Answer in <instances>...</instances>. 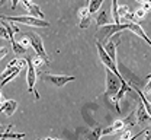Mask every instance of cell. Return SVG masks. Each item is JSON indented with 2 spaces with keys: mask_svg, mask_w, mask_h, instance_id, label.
<instances>
[{
  "mask_svg": "<svg viewBox=\"0 0 151 140\" xmlns=\"http://www.w3.org/2000/svg\"><path fill=\"white\" fill-rule=\"evenodd\" d=\"M22 69H23L22 66L6 67V69H4V72L1 73V76H0V88H1V86H4L6 83H9L12 79H15L19 73H20V70H22Z\"/></svg>",
  "mask_w": 151,
  "mask_h": 140,
  "instance_id": "9c48e42d",
  "label": "cell"
},
{
  "mask_svg": "<svg viewBox=\"0 0 151 140\" xmlns=\"http://www.w3.org/2000/svg\"><path fill=\"white\" fill-rule=\"evenodd\" d=\"M129 91H132L131 85H129V82H125V83H122V86H121V89L118 91V94H116L115 96H112V98H111L113 107H115V110H116V112H121L119 102H121V99L125 96V94H127V92H129Z\"/></svg>",
  "mask_w": 151,
  "mask_h": 140,
  "instance_id": "30bf717a",
  "label": "cell"
},
{
  "mask_svg": "<svg viewBox=\"0 0 151 140\" xmlns=\"http://www.w3.org/2000/svg\"><path fill=\"white\" fill-rule=\"evenodd\" d=\"M78 18H80V28H81V29L89 28V25H90V22H92V15H90L87 6H84V7H81V9L78 10Z\"/></svg>",
  "mask_w": 151,
  "mask_h": 140,
  "instance_id": "9a60e30c",
  "label": "cell"
},
{
  "mask_svg": "<svg viewBox=\"0 0 151 140\" xmlns=\"http://www.w3.org/2000/svg\"><path fill=\"white\" fill-rule=\"evenodd\" d=\"M1 19H6L9 22H16V23H23V25H28V26H38V28H50L51 25L44 19H38L34 16H0Z\"/></svg>",
  "mask_w": 151,
  "mask_h": 140,
  "instance_id": "277c9868",
  "label": "cell"
},
{
  "mask_svg": "<svg viewBox=\"0 0 151 140\" xmlns=\"http://www.w3.org/2000/svg\"><path fill=\"white\" fill-rule=\"evenodd\" d=\"M12 128H13L12 124H9V125H1V124H0V139H3V136H4L6 133L12 131Z\"/></svg>",
  "mask_w": 151,
  "mask_h": 140,
  "instance_id": "cb8c5ba5",
  "label": "cell"
},
{
  "mask_svg": "<svg viewBox=\"0 0 151 140\" xmlns=\"http://www.w3.org/2000/svg\"><path fill=\"white\" fill-rule=\"evenodd\" d=\"M147 80H148V83H145L144 94H145V95H150V94H151V78H150V79H147Z\"/></svg>",
  "mask_w": 151,
  "mask_h": 140,
  "instance_id": "f546056e",
  "label": "cell"
},
{
  "mask_svg": "<svg viewBox=\"0 0 151 140\" xmlns=\"http://www.w3.org/2000/svg\"><path fill=\"white\" fill-rule=\"evenodd\" d=\"M23 7L28 10V15L29 16H34V18H38V19H44V13L41 10V7L35 4L32 0H20Z\"/></svg>",
  "mask_w": 151,
  "mask_h": 140,
  "instance_id": "8fae6325",
  "label": "cell"
},
{
  "mask_svg": "<svg viewBox=\"0 0 151 140\" xmlns=\"http://www.w3.org/2000/svg\"><path fill=\"white\" fill-rule=\"evenodd\" d=\"M0 38L1 40H9V35H7V31L4 28V25L1 23V19H0Z\"/></svg>",
  "mask_w": 151,
  "mask_h": 140,
  "instance_id": "d4e9b609",
  "label": "cell"
},
{
  "mask_svg": "<svg viewBox=\"0 0 151 140\" xmlns=\"http://www.w3.org/2000/svg\"><path fill=\"white\" fill-rule=\"evenodd\" d=\"M7 47H0V60H3L6 56H7Z\"/></svg>",
  "mask_w": 151,
  "mask_h": 140,
  "instance_id": "f1b7e54d",
  "label": "cell"
},
{
  "mask_svg": "<svg viewBox=\"0 0 151 140\" xmlns=\"http://www.w3.org/2000/svg\"><path fill=\"white\" fill-rule=\"evenodd\" d=\"M144 134H145V139L144 140H151V128L150 130H145V133H144Z\"/></svg>",
  "mask_w": 151,
  "mask_h": 140,
  "instance_id": "d6a6232c",
  "label": "cell"
},
{
  "mask_svg": "<svg viewBox=\"0 0 151 140\" xmlns=\"http://www.w3.org/2000/svg\"><path fill=\"white\" fill-rule=\"evenodd\" d=\"M150 78H151V73H150V75H148V76H147V79H150Z\"/></svg>",
  "mask_w": 151,
  "mask_h": 140,
  "instance_id": "f35d334b",
  "label": "cell"
},
{
  "mask_svg": "<svg viewBox=\"0 0 151 140\" xmlns=\"http://www.w3.org/2000/svg\"><path fill=\"white\" fill-rule=\"evenodd\" d=\"M141 7H142V9H144L145 12H150V10H151V4H150V3H144V4L141 6Z\"/></svg>",
  "mask_w": 151,
  "mask_h": 140,
  "instance_id": "1f68e13d",
  "label": "cell"
},
{
  "mask_svg": "<svg viewBox=\"0 0 151 140\" xmlns=\"http://www.w3.org/2000/svg\"><path fill=\"white\" fill-rule=\"evenodd\" d=\"M145 13H147V12H145L142 7H139V9L134 13V16H135V19H142V18H145Z\"/></svg>",
  "mask_w": 151,
  "mask_h": 140,
  "instance_id": "484cf974",
  "label": "cell"
},
{
  "mask_svg": "<svg viewBox=\"0 0 151 140\" xmlns=\"http://www.w3.org/2000/svg\"><path fill=\"white\" fill-rule=\"evenodd\" d=\"M32 64H34V67L35 69H39V67H42V66H45V64H48V61H45L44 59H41L39 56H34L32 57Z\"/></svg>",
  "mask_w": 151,
  "mask_h": 140,
  "instance_id": "603a6c76",
  "label": "cell"
},
{
  "mask_svg": "<svg viewBox=\"0 0 151 140\" xmlns=\"http://www.w3.org/2000/svg\"><path fill=\"white\" fill-rule=\"evenodd\" d=\"M132 136H131V131L127 128V130H124L122 131V134H121V139H125V140H129Z\"/></svg>",
  "mask_w": 151,
  "mask_h": 140,
  "instance_id": "83f0119b",
  "label": "cell"
},
{
  "mask_svg": "<svg viewBox=\"0 0 151 140\" xmlns=\"http://www.w3.org/2000/svg\"><path fill=\"white\" fill-rule=\"evenodd\" d=\"M3 101H4V98H3V94H1V92H0V104H1V102H3Z\"/></svg>",
  "mask_w": 151,
  "mask_h": 140,
  "instance_id": "8d00e7d4",
  "label": "cell"
},
{
  "mask_svg": "<svg viewBox=\"0 0 151 140\" xmlns=\"http://www.w3.org/2000/svg\"><path fill=\"white\" fill-rule=\"evenodd\" d=\"M129 13H131V10H129V6H128V4H122V6L118 7V15H119L121 23H124L122 20L127 19V16H128Z\"/></svg>",
  "mask_w": 151,
  "mask_h": 140,
  "instance_id": "44dd1931",
  "label": "cell"
},
{
  "mask_svg": "<svg viewBox=\"0 0 151 140\" xmlns=\"http://www.w3.org/2000/svg\"><path fill=\"white\" fill-rule=\"evenodd\" d=\"M103 1H105V0H90V1L87 3V7H89L90 15L99 12V9H100V6L103 4Z\"/></svg>",
  "mask_w": 151,
  "mask_h": 140,
  "instance_id": "ffe728a7",
  "label": "cell"
},
{
  "mask_svg": "<svg viewBox=\"0 0 151 140\" xmlns=\"http://www.w3.org/2000/svg\"><path fill=\"white\" fill-rule=\"evenodd\" d=\"M26 66H28V70H26V82H28V92H31L35 99L39 101V95H38L37 89H35V85H37V69L34 67L32 64V57H26Z\"/></svg>",
  "mask_w": 151,
  "mask_h": 140,
  "instance_id": "5b68a950",
  "label": "cell"
},
{
  "mask_svg": "<svg viewBox=\"0 0 151 140\" xmlns=\"http://www.w3.org/2000/svg\"><path fill=\"white\" fill-rule=\"evenodd\" d=\"M96 47H97V53H99V59H100V61L103 63V66L106 67V69H109L112 73H115L118 78L121 80H125L124 78H122V75L118 72V66H116V63H113L112 60H111V57L106 54V51H105V48H103V45L102 44H99V42H96Z\"/></svg>",
  "mask_w": 151,
  "mask_h": 140,
  "instance_id": "52a82bcc",
  "label": "cell"
},
{
  "mask_svg": "<svg viewBox=\"0 0 151 140\" xmlns=\"http://www.w3.org/2000/svg\"><path fill=\"white\" fill-rule=\"evenodd\" d=\"M16 110H18V102L15 99H4L0 104V114H4L7 117H12Z\"/></svg>",
  "mask_w": 151,
  "mask_h": 140,
  "instance_id": "5bb4252c",
  "label": "cell"
},
{
  "mask_svg": "<svg viewBox=\"0 0 151 140\" xmlns=\"http://www.w3.org/2000/svg\"><path fill=\"white\" fill-rule=\"evenodd\" d=\"M127 29L132 31L135 35H138L139 38H142V40L145 41V42L151 47V40L148 38V35L145 34V31L142 29V26H141L138 22H135V20H132V22H127Z\"/></svg>",
  "mask_w": 151,
  "mask_h": 140,
  "instance_id": "7c38bea8",
  "label": "cell"
},
{
  "mask_svg": "<svg viewBox=\"0 0 151 140\" xmlns=\"http://www.w3.org/2000/svg\"><path fill=\"white\" fill-rule=\"evenodd\" d=\"M86 1H87V3H89V1H90V0H86Z\"/></svg>",
  "mask_w": 151,
  "mask_h": 140,
  "instance_id": "ab89813d",
  "label": "cell"
},
{
  "mask_svg": "<svg viewBox=\"0 0 151 140\" xmlns=\"http://www.w3.org/2000/svg\"><path fill=\"white\" fill-rule=\"evenodd\" d=\"M96 23L97 26H103V25H109L111 23V16L108 15V10H100L96 16Z\"/></svg>",
  "mask_w": 151,
  "mask_h": 140,
  "instance_id": "d6986e66",
  "label": "cell"
},
{
  "mask_svg": "<svg viewBox=\"0 0 151 140\" xmlns=\"http://www.w3.org/2000/svg\"><path fill=\"white\" fill-rule=\"evenodd\" d=\"M20 0H12V9H16V6H18V3Z\"/></svg>",
  "mask_w": 151,
  "mask_h": 140,
  "instance_id": "836d02e7",
  "label": "cell"
},
{
  "mask_svg": "<svg viewBox=\"0 0 151 140\" xmlns=\"http://www.w3.org/2000/svg\"><path fill=\"white\" fill-rule=\"evenodd\" d=\"M38 140H39V139H38Z\"/></svg>",
  "mask_w": 151,
  "mask_h": 140,
  "instance_id": "60d3db41",
  "label": "cell"
},
{
  "mask_svg": "<svg viewBox=\"0 0 151 140\" xmlns=\"http://www.w3.org/2000/svg\"><path fill=\"white\" fill-rule=\"evenodd\" d=\"M118 0H112V16H113V22L115 23H121V19H119V15H118Z\"/></svg>",
  "mask_w": 151,
  "mask_h": 140,
  "instance_id": "7402d4cb",
  "label": "cell"
},
{
  "mask_svg": "<svg viewBox=\"0 0 151 140\" xmlns=\"http://www.w3.org/2000/svg\"><path fill=\"white\" fill-rule=\"evenodd\" d=\"M144 133H145V130H141V131H139L138 134H135V136H132V137H131V139H129V140H135V139H138V137H139L141 134H144ZM119 140H125V139H119Z\"/></svg>",
  "mask_w": 151,
  "mask_h": 140,
  "instance_id": "4dcf8cb0",
  "label": "cell"
},
{
  "mask_svg": "<svg viewBox=\"0 0 151 140\" xmlns=\"http://www.w3.org/2000/svg\"><path fill=\"white\" fill-rule=\"evenodd\" d=\"M137 124V120H135V112H131L128 117L125 118H121V120H115L112 125L106 127L102 130V136H109V134H113V133H118V131H124L127 130L129 125H134Z\"/></svg>",
  "mask_w": 151,
  "mask_h": 140,
  "instance_id": "7a4b0ae2",
  "label": "cell"
},
{
  "mask_svg": "<svg viewBox=\"0 0 151 140\" xmlns=\"http://www.w3.org/2000/svg\"><path fill=\"white\" fill-rule=\"evenodd\" d=\"M19 44H20L23 48H29V44H31V41H29V38H28L26 35H23V37H22V40L19 41Z\"/></svg>",
  "mask_w": 151,
  "mask_h": 140,
  "instance_id": "4316f807",
  "label": "cell"
},
{
  "mask_svg": "<svg viewBox=\"0 0 151 140\" xmlns=\"http://www.w3.org/2000/svg\"><path fill=\"white\" fill-rule=\"evenodd\" d=\"M137 1H139L141 4H144V3H150L151 4V0H137Z\"/></svg>",
  "mask_w": 151,
  "mask_h": 140,
  "instance_id": "e575fe53",
  "label": "cell"
},
{
  "mask_svg": "<svg viewBox=\"0 0 151 140\" xmlns=\"http://www.w3.org/2000/svg\"><path fill=\"white\" fill-rule=\"evenodd\" d=\"M103 48H105L106 54L111 57V60H112L113 63H116V44H115L112 40H109L103 45Z\"/></svg>",
  "mask_w": 151,
  "mask_h": 140,
  "instance_id": "ac0fdd59",
  "label": "cell"
},
{
  "mask_svg": "<svg viewBox=\"0 0 151 140\" xmlns=\"http://www.w3.org/2000/svg\"><path fill=\"white\" fill-rule=\"evenodd\" d=\"M42 140H61V139H57V137H45V139Z\"/></svg>",
  "mask_w": 151,
  "mask_h": 140,
  "instance_id": "d590c367",
  "label": "cell"
},
{
  "mask_svg": "<svg viewBox=\"0 0 151 140\" xmlns=\"http://www.w3.org/2000/svg\"><path fill=\"white\" fill-rule=\"evenodd\" d=\"M4 3H6V0H0V6H3Z\"/></svg>",
  "mask_w": 151,
  "mask_h": 140,
  "instance_id": "74e56055",
  "label": "cell"
},
{
  "mask_svg": "<svg viewBox=\"0 0 151 140\" xmlns=\"http://www.w3.org/2000/svg\"><path fill=\"white\" fill-rule=\"evenodd\" d=\"M42 79L45 80V82H48V83H52L54 86L61 88L65 83L76 80V78L74 76H67V75H51V73H45V75H42Z\"/></svg>",
  "mask_w": 151,
  "mask_h": 140,
  "instance_id": "ba28073f",
  "label": "cell"
},
{
  "mask_svg": "<svg viewBox=\"0 0 151 140\" xmlns=\"http://www.w3.org/2000/svg\"><path fill=\"white\" fill-rule=\"evenodd\" d=\"M105 72H106V83H105V95L106 96H115L118 94V91L121 89L122 83H125V80H121L115 73H112L109 69L105 67Z\"/></svg>",
  "mask_w": 151,
  "mask_h": 140,
  "instance_id": "3957f363",
  "label": "cell"
},
{
  "mask_svg": "<svg viewBox=\"0 0 151 140\" xmlns=\"http://www.w3.org/2000/svg\"><path fill=\"white\" fill-rule=\"evenodd\" d=\"M25 35L29 38V41H31V47L35 50L37 56H39L41 59H44L45 61H50V57H48V54H47V51H45V48H44V42H42V38L38 35L37 32H34V31H29V32H26Z\"/></svg>",
  "mask_w": 151,
  "mask_h": 140,
  "instance_id": "8992f818",
  "label": "cell"
},
{
  "mask_svg": "<svg viewBox=\"0 0 151 140\" xmlns=\"http://www.w3.org/2000/svg\"><path fill=\"white\" fill-rule=\"evenodd\" d=\"M102 127H94L92 130H87L84 134H83V137L84 140H100L102 137Z\"/></svg>",
  "mask_w": 151,
  "mask_h": 140,
  "instance_id": "e0dca14e",
  "label": "cell"
},
{
  "mask_svg": "<svg viewBox=\"0 0 151 140\" xmlns=\"http://www.w3.org/2000/svg\"><path fill=\"white\" fill-rule=\"evenodd\" d=\"M124 29H127V23H109V25H103V26L97 28L96 42L105 45L113 35L119 34V32L124 31Z\"/></svg>",
  "mask_w": 151,
  "mask_h": 140,
  "instance_id": "6da1fadb",
  "label": "cell"
},
{
  "mask_svg": "<svg viewBox=\"0 0 151 140\" xmlns=\"http://www.w3.org/2000/svg\"><path fill=\"white\" fill-rule=\"evenodd\" d=\"M135 118H137V124H139L141 127H147V125H148V123L151 121L150 115H148V112L145 111V108H144L142 102H139L138 110L135 111Z\"/></svg>",
  "mask_w": 151,
  "mask_h": 140,
  "instance_id": "4fadbf2b",
  "label": "cell"
},
{
  "mask_svg": "<svg viewBox=\"0 0 151 140\" xmlns=\"http://www.w3.org/2000/svg\"><path fill=\"white\" fill-rule=\"evenodd\" d=\"M131 88H132V91H134V92H137V95L139 96V99H141V102H142V105H144L145 111L148 112V115H150V118H151V102L147 99V96L144 95V92L138 89V86H135V85H131Z\"/></svg>",
  "mask_w": 151,
  "mask_h": 140,
  "instance_id": "2e32d148",
  "label": "cell"
}]
</instances>
